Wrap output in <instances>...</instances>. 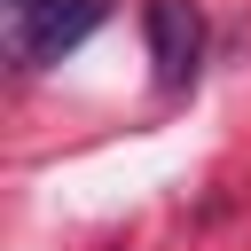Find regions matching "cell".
<instances>
[{"label": "cell", "instance_id": "cell-2", "mask_svg": "<svg viewBox=\"0 0 251 251\" xmlns=\"http://www.w3.org/2000/svg\"><path fill=\"white\" fill-rule=\"evenodd\" d=\"M141 39H149V63H157V86L180 94L204 63V16L196 0H141Z\"/></svg>", "mask_w": 251, "mask_h": 251}, {"label": "cell", "instance_id": "cell-1", "mask_svg": "<svg viewBox=\"0 0 251 251\" xmlns=\"http://www.w3.org/2000/svg\"><path fill=\"white\" fill-rule=\"evenodd\" d=\"M110 0H0V55L16 71H47L71 47H86L102 31Z\"/></svg>", "mask_w": 251, "mask_h": 251}]
</instances>
